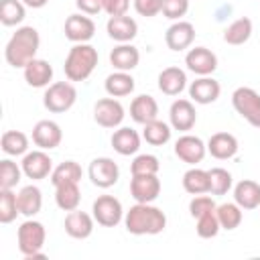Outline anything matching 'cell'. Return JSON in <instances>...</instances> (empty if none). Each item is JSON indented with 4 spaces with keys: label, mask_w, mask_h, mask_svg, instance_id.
Masks as SVG:
<instances>
[{
    "label": "cell",
    "mask_w": 260,
    "mask_h": 260,
    "mask_svg": "<svg viewBox=\"0 0 260 260\" xmlns=\"http://www.w3.org/2000/svg\"><path fill=\"white\" fill-rule=\"evenodd\" d=\"M22 167H18L14 160L4 158L0 160V189H14L20 183L22 177Z\"/></svg>",
    "instance_id": "40"
},
{
    "label": "cell",
    "mask_w": 260,
    "mask_h": 260,
    "mask_svg": "<svg viewBox=\"0 0 260 260\" xmlns=\"http://www.w3.org/2000/svg\"><path fill=\"white\" fill-rule=\"evenodd\" d=\"M18 211L24 215V217H35L41 207H43V193L37 185H26L22 187L18 193Z\"/></svg>",
    "instance_id": "29"
},
{
    "label": "cell",
    "mask_w": 260,
    "mask_h": 260,
    "mask_svg": "<svg viewBox=\"0 0 260 260\" xmlns=\"http://www.w3.org/2000/svg\"><path fill=\"white\" fill-rule=\"evenodd\" d=\"M130 8V0H104V12L110 16H122Z\"/></svg>",
    "instance_id": "46"
},
{
    "label": "cell",
    "mask_w": 260,
    "mask_h": 260,
    "mask_svg": "<svg viewBox=\"0 0 260 260\" xmlns=\"http://www.w3.org/2000/svg\"><path fill=\"white\" fill-rule=\"evenodd\" d=\"M110 142L118 154L130 156V154H136L140 148V134L130 126H120L118 130H114Z\"/></svg>",
    "instance_id": "24"
},
{
    "label": "cell",
    "mask_w": 260,
    "mask_h": 260,
    "mask_svg": "<svg viewBox=\"0 0 260 260\" xmlns=\"http://www.w3.org/2000/svg\"><path fill=\"white\" fill-rule=\"evenodd\" d=\"M193 41H195V26L189 20H175L165 32V43L171 51H185L193 45Z\"/></svg>",
    "instance_id": "16"
},
{
    "label": "cell",
    "mask_w": 260,
    "mask_h": 260,
    "mask_svg": "<svg viewBox=\"0 0 260 260\" xmlns=\"http://www.w3.org/2000/svg\"><path fill=\"white\" fill-rule=\"evenodd\" d=\"M158 89L165 95H179L187 87V75L181 67H165L158 73Z\"/></svg>",
    "instance_id": "25"
},
{
    "label": "cell",
    "mask_w": 260,
    "mask_h": 260,
    "mask_svg": "<svg viewBox=\"0 0 260 260\" xmlns=\"http://www.w3.org/2000/svg\"><path fill=\"white\" fill-rule=\"evenodd\" d=\"M87 175L91 179V183L100 189H110L118 183L120 179V169H118V162H114V158L110 156H98L89 162V169H87Z\"/></svg>",
    "instance_id": "8"
},
{
    "label": "cell",
    "mask_w": 260,
    "mask_h": 260,
    "mask_svg": "<svg viewBox=\"0 0 260 260\" xmlns=\"http://www.w3.org/2000/svg\"><path fill=\"white\" fill-rule=\"evenodd\" d=\"M130 195L134 197L136 203H152L160 195L158 175H132Z\"/></svg>",
    "instance_id": "12"
},
{
    "label": "cell",
    "mask_w": 260,
    "mask_h": 260,
    "mask_svg": "<svg viewBox=\"0 0 260 260\" xmlns=\"http://www.w3.org/2000/svg\"><path fill=\"white\" fill-rule=\"evenodd\" d=\"M234 187L232 173L221 167L209 169V193L211 195H225Z\"/></svg>",
    "instance_id": "38"
},
{
    "label": "cell",
    "mask_w": 260,
    "mask_h": 260,
    "mask_svg": "<svg viewBox=\"0 0 260 260\" xmlns=\"http://www.w3.org/2000/svg\"><path fill=\"white\" fill-rule=\"evenodd\" d=\"M93 215L85 213V211H79L73 209V211H67L65 215V221H63V228H65V234L75 238V240H85L93 234Z\"/></svg>",
    "instance_id": "18"
},
{
    "label": "cell",
    "mask_w": 260,
    "mask_h": 260,
    "mask_svg": "<svg viewBox=\"0 0 260 260\" xmlns=\"http://www.w3.org/2000/svg\"><path fill=\"white\" fill-rule=\"evenodd\" d=\"M0 146L8 156H20L28 152V136L20 130H6L0 138Z\"/></svg>",
    "instance_id": "33"
},
{
    "label": "cell",
    "mask_w": 260,
    "mask_h": 260,
    "mask_svg": "<svg viewBox=\"0 0 260 260\" xmlns=\"http://www.w3.org/2000/svg\"><path fill=\"white\" fill-rule=\"evenodd\" d=\"M124 225L132 236H156L167 228V215L152 203H136L124 213Z\"/></svg>",
    "instance_id": "1"
},
{
    "label": "cell",
    "mask_w": 260,
    "mask_h": 260,
    "mask_svg": "<svg viewBox=\"0 0 260 260\" xmlns=\"http://www.w3.org/2000/svg\"><path fill=\"white\" fill-rule=\"evenodd\" d=\"M134 10L140 16H156L162 10V0H134Z\"/></svg>",
    "instance_id": "45"
},
{
    "label": "cell",
    "mask_w": 260,
    "mask_h": 260,
    "mask_svg": "<svg viewBox=\"0 0 260 260\" xmlns=\"http://www.w3.org/2000/svg\"><path fill=\"white\" fill-rule=\"evenodd\" d=\"M189 10V0H162V14L169 20H181Z\"/></svg>",
    "instance_id": "44"
},
{
    "label": "cell",
    "mask_w": 260,
    "mask_h": 260,
    "mask_svg": "<svg viewBox=\"0 0 260 260\" xmlns=\"http://www.w3.org/2000/svg\"><path fill=\"white\" fill-rule=\"evenodd\" d=\"M175 154L187 162V165H197L205 158L207 154V144L199 138V136H193V134H183L177 138L175 142Z\"/></svg>",
    "instance_id": "11"
},
{
    "label": "cell",
    "mask_w": 260,
    "mask_h": 260,
    "mask_svg": "<svg viewBox=\"0 0 260 260\" xmlns=\"http://www.w3.org/2000/svg\"><path fill=\"white\" fill-rule=\"evenodd\" d=\"M55 203L59 209L63 211H73L79 207L81 203V191H79V183H65L55 187Z\"/></svg>",
    "instance_id": "31"
},
{
    "label": "cell",
    "mask_w": 260,
    "mask_h": 260,
    "mask_svg": "<svg viewBox=\"0 0 260 260\" xmlns=\"http://www.w3.org/2000/svg\"><path fill=\"white\" fill-rule=\"evenodd\" d=\"M132 175H158L160 162L154 154H136L130 165Z\"/></svg>",
    "instance_id": "42"
},
{
    "label": "cell",
    "mask_w": 260,
    "mask_h": 260,
    "mask_svg": "<svg viewBox=\"0 0 260 260\" xmlns=\"http://www.w3.org/2000/svg\"><path fill=\"white\" fill-rule=\"evenodd\" d=\"M221 93V85L219 81H215L213 77L209 75H203V77H197L195 81H191L189 85V98L195 102V104H201V106H207V104H213Z\"/></svg>",
    "instance_id": "19"
},
{
    "label": "cell",
    "mask_w": 260,
    "mask_h": 260,
    "mask_svg": "<svg viewBox=\"0 0 260 260\" xmlns=\"http://www.w3.org/2000/svg\"><path fill=\"white\" fill-rule=\"evenodd\" d=\"M238 138L230 132H215L207 140V152L217 160H228L238 154Z\"/></svg>",
    "instance_id": "20"
},
{
    "label": "cell",
    "mask_w": 260,
    "mask_h": 260,
    "mask_svg": "<svg viewBox=\"0 0 260 260\" xmlns=\"http://www.w3.org/2000/svg\"><path fill=\"white\" fill-rule=\"evenodd\" d=\"M124 106L116 98H102L93 106V120L102 128H118L124 120Z\"/></svg>",
    "instance_id": "9"
},
{
    "label": "cell",
    "mask_w": 260,
    "mask_h": 260,
    "mask_svg": "<svg viewBox=\"0 0 260 260\" xmlns=\"http://www.w3.org/2000/svg\"><path fill=\"white\" fill-rule=\"evenodd\" d=\"M75 102H77V89L69 79L51 83L43 95V106L53 114H63L71 110Z\"/></svg>",
    "instance_id": "5"
},
{
    "label": "cell",
    "mask_w": 260,
    "mask_h": 260,
    "mask_svg": "<svg viewBox=\"0 0 260 260\" xmlns=\"http://www.w3.org/2000/svg\"><path fill=\"white\" fill-rule=\"evenodd\" d=\"M217 205H215V201L209 197V195H205V193H201V195H193V199L189 201V213H191V217H199V215H203V213H207V211H213Z\"/></svg>",
    "instance_id": "43"
},
{
    "label": "cell",
    "mask_w": 260,
    "mask_h": 260,
    "mask_svg": "<svg viewBox=\"0 0 260 260\" xmlns=\"http://www.w3.org/2000/svg\"><path fill=\"white\" fill-rule=\"evenodd\" d=\"M169 120H171V128H175V130H181V132L191 130L197 122V112H195L193 102L183 100V98L175 100L169 110Z\"/></svg>",
    "instance_id": "17"
},
{
    "label": "cell",
    "mask_w": 260,
    "mask_h": 260,
    "mask_svg": "<svg viewBox=\"0 0 260 260\" xmlns=\"http://www.w3.org/2000/svg\"><path fill=\"white\" fill-rule=\"evenodd\" d=\"M65 37L71 41V43H87L93 39L95 35V22L87 16V14H69L67 20H65Z\"/></svg>",
    "instance_id": "13"
},
{
    "label": "cell",
    "mask_w": 260,
    "mask_h": 260,
    "mask_svg": "<svg viewBox=\"0 0 260 260\" xmlns=\"http://www.w3.org/2000/svg\"><path fill=\"white\" fill-rule=\"evenodd\" d=\"M39 47H41L39 30L35 26H18L4 47V59L8 65L16 69H24L32 59H37Z\"/></svg>",
    "instance_id": "2"
},
{
    "label": "cell",
    "mask_w": 260,
    "mask_h": 260,
    "mask_svg": "<svg viewBox=\"0 0 260 260\" xmlns=\"http://www.w3.org/2000/svg\"><path fill=\"white\" fill-rule=\"evenodd\" d=\"M18 197L12 189H0V221L10 223L18 215Z\"/></svg>",
    "instance_id": "39"
},
{
    "label": "cell",
    "mask_w": 260,
    "mask_h": 260,
    "mask_svg": "<svg viewBox=\"0 0 260 260\" xmlns=\"http://www.w3.org/2000/svg\"><path fill=\"white\" fill-rule=\"evenodd\" d=\"M234 201L242 209H256L260 205V183L252 179H242L234 185Z\"/></svg>",
    "instance_id": "27"
},
{
    "label": "cell",
    "mask_w": 260,
    "mask_h": 260,
    "mask_svg": "<svg viewBox=\"0 0 260 260\" xmlns=\"http://www.w3.org/2000/svg\"><path fill=\"white\" fill-rule=\"evenodd\" d=\"M258 209H260V205H258Z\"/></svg>",
    "instance_id": "49"
},
{
    "label": "cell",
    "mask_w": 260,
    "mask_h": 260,
    "mask_svg": "<svg viewBox=\"0 0 260 260\" xmlns=\"http://www.w3.org/2000/svg\"><path fill=\"white\" fill-rule=\"evenodd\" d=\"M22 2H24L28 8H43L49 0H22Z\"/></svg>",
    "instance_id": "48"
},
{
    "label": "cell",
    "mask_w": 260,
    "mask_h": 260,
    "mask_svg": "<svg viewBox=\"0 0 260 260\" xmlns=\"http://www.w3.org/2000/svg\"><path fill=\"white\" fill-rule=\"evenodd\" d=\"M16 240H18V250L26 260L32 258H45L43 254V246L47 240V230L41 221L28 217L26 221H22L18 225L16 232Z\"/></svg>",
    "instance_id": "4"
},
{
    "label": "cell",
    "mask_w": 260,
    "mask_h": 260,
    "mask_svg": "<svg viewBox=\"0 0 260 260\" xmlns=\"http://www.w3.org/2000/svg\"><path fill=\"white\" fill-rule=\"evenodd\" d=\"M234 110L254 128H260V93L252 87H238L232 93Z\"/></svg>",
    "instance_id": "6"
},
{
    "label": "cell",
    "mask_w": 260,
    "mask_h": 260,
    "mask_svg": "<svg viewBox=\"0 0 260 260\" xmlns=\"http://www.w3.org/2000/svg\"><path fill=\"white\" fill-rule=\"evenodd\" d=\"M20 167H22V173H24L28 179H32V181L47 179V177H51V173H53V160H51V156H49L43 148L30 150V152L22 154Z\"/></svg>",
    "instance_id": "10"
},
{
    "label": "cell",
    "mask_w": 260,
    "mask_h": 260,
    "mask_svg": "<svg viewBox=\"0 0 260 260\" xmlns=\"http://www.w3.org/2000/svg\"><path fill=\"white\" fill-rule=\"evenodd\" d=\"M219 230H221V225H219V219H217L215 209H213V211H207V213H203V215L197 217L195 232H197L199 238H203V240L215 238V236L219 234Z\"/></svg>",
    "instance_id": "41"
},
{
    "label": "cell",
    "mask_w": 260,
    "mask_h": 260,
    "mask_svg": "<svg viewBox=\"0 0 260 260\" xmlns=\"http://www.w3.org/2000/svg\"><path fill=\"white\" fill-rule=\"evenodd\" d=\"M110 63L118 71H132L140 63V53L130 43H120L110 51Z\"/></svg>",
    "instance_id": "26"
},
{
    "label": "cell",
    "mask_w": 260,
    "mask_h": 260,
    "mask_svg": "<svg viewBox=\"0 0 260 260\" xmlns=\"http://www.w3.org/2000/svg\"><path fill=\"white\" fill-rule=\"evenodd\" d=\"M104 89L108 95L112 98H124L130 95L134 91V77L130 75V71H114L106 77L104 81Z\"/></svg>",
    "instance_id": "28"
},
{
    "label": "cell",
    "mask_w": 260,
    "mask_h": 260,
    "mask_svg": "<svg viewBox=\"0 0 260 260\" xmlns=\"http://www.w3.org/2000/svg\"><path fill=\"white\" fill-rule=\"evenodd\" d=\"M185 65L189 71L203 77V75H211L217 69V57L207 47H193L185 55Z\"/></svg>",
    "instance_id": "14"
},
{
    "label": "cell",
    "mask_w": 260,
    "mask_h": 260,
    "mask_svg": "<svg viewBox=\"0 0 260 260\" xmlns=\"http://www.w3.org/2000/svg\"><path fill=\"white\" fill-rule=\"evenodd\" d=\"M244 209L234 201V203H221L215 207V213H217V219H219V225L221 230H236L240 223H242V213Z\"/></svg>",
    "instance_id": "37"
},
{
    "label": "cell",
    "mask_w": 260,
    "mask_h": 260,
    "mask_svg": "<svg viewBox=\"0 0 260 260\" xmlns=\"http://www.w3.org/2000/svg\"><path fill=\"white\" fill-rule=\"evenodd\" d=\"M130 118L136 122V124H148L152 120L158 118V104L152 95L148 93H140L132 100L130 104Z\"/></svg>",
    "instance_id": "22"
},
{
    "label": "cell",
    "mask_w": 260,
    "mask_h": 260,
    "mask_svg": "<svg viewBox=\"0 0 260 260\" xmlns=\"http://www.w3.org/2000/svg\"><path fill=\"white\" fill-rule=\"evenodd\" d=\"M93 219L104 228H116L124 219V207L114 195H100L91 205Z\"/></svg>",
    "instance_id": "7"
},
{
    "label": "cell",
    "mask_w": 260,
    "mask_h": 260,
    "mask_svg": "<svg viewBox=\"0 0 260 260\" xmlns=\"http://www.w3.org/2000/svg\"><path fill=\"white\" fill-rule=\"evenodd\" d=\"M75 6H77L83 14L93 16V14H98V12L104 10V0H75Z\"/></svg>",
    "instance_id": "47"
},
{
    "label": "cell",
    "mask_w": 260,
    "mask_h": 260,
    "mask_svg": "<svg viewBox=\"0 0 260 260\" xmlns=\"http://www.w3.org/2000/svg\"><path fill=\"white\" fill-rule=\"evenodd\" d=\"M26 4L22 0H0V22L4 26H16L26 16Z\"/></svg>",
    "instance_id": "35"
},
{
    "label": "cell",
    "mask_w": 260,
    "mask_h": 260,
    "mask_svg": "<svg viewBox=\"0 0 260 260\" xmlns=\"http://www.w3.org/2000/svg\"><path fill=\"white\" fill-rule=\"evenodd\" d=\"M252 28H254V24H252V20L248 18V16H240V18H236L234 22H230L228 26H225V30H223V41L228 43V45H244L250 37H252Z\"/></svg>",
    "instance_id": "30"
},
{
    "label": "cell",
    "mask_w": 260,
    "mask_h": 260,
    "mask_svg": "<svg viewBox=\"0 0 260 260\" xmlns=\"http://www.w3.org/2000/svg\"><path fill=\"white\" fill-rule=\"evenodd\" d=\"M183 189L189 195L209 193V171H203L199 167H191L183 175Z\"/></svg>",
    "instance_id": "32"
},
{
    "label": "cell",
    "mask_w": 260,
    "mask_h": 260,
    "mask_svg": "<svg viewBox=\"0 0 260 260\" xmlns=\"http://www.w3.org/2000/svg\"><path fill=\"white\" fill-rule=\"evenodd\" d=\"M81 167L75 162V160H65L61 165H57L51 173V183L53 187H59V185H65V183H79L81 181Z\"/></svg>",
    "instance_id": "34"
},
{
    "label": "cell",
    "mask_w": 260,
    "mask_h": 260,
    "mask_svg": "<svg viewBox=\"0 0 260 260\" xmlns=\"http://www.w3.org/2000/svg\"><path fill=\"white\" fill-rule=\"evenodd\" d=\"M22 75L30 87H49L53 81V67L45 59H32L22 69Z\"/></svg>",
    "instance_id": "23"
},
{
    "label": "cell",
    "mask_w": 260,
    "mask_h": 260,
    "mask_svg": "<svg viewBox=\"0 0 260 260\" xmlns=\"http://www.w3.org/2000/svg\"><path fill=\"white\" fill-rule=\"evenodd\" d=\"M63 130L55 120H39L32 128V142L43 150H53L61 144Z\"/></svg>",
    "instance_id": "15"
},
{
    "label": "cell",
    "mask_w": 260,
    "mask_h": 260,
    "mask_svg": "<svg viewBox=\"0 0 260 260\" xmlns=\"http://www.w3.org/2000/svg\"><path fill=\"white\" fill-rule=\"evenodd\" d=\"M108 37L114 39L116 43H130L138 35V24L132 16L122 14V16H110L106 24Z\"/></svg>",
    "instance_id": "21"
},
{
    "label": "cell",
    "mask_w": 260,
    "mask_h": 260,
    "mask_svg": "<svg viewBox=\"0 0 260 260\" xmlns=\"http://www.w3.org/2000/svg\"><path fill=\"white\" fill-rule=\"evenodd\" d=\"M98 49L91 47L89 43H75L67 57H65V63H63V71H65V77L69 81H85L95 65H98Z\"/></svg>",
    "instance_id": "3"
},
{
    "label": "cell",
    "mask_w": 260,
    "mask_h": 260,
    "mask_svg": "<svg viewBox=\"0 0 260 260\" xmlns=\"http://www.w3.org/2000/svg\"><path fill=\"white\" fill-rule=\"evenodd\" d=\"M142 138H144L148 144H152V146H162V144H167V142L171 140V126H169L167 122H160V120L156 118V120L144 124V128H142Z\"/></svg>",
    "instance_id": "36"
}]
</instances>
